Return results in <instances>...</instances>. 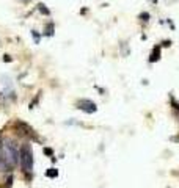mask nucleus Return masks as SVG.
Here are the masks:
<instances>
[{"label": "nucleus", "instance_id": "nucleus-1", "mask_svg": "<svg viewBox=\"0 0 179 188\" xmlns=\"http://www.w3.org/2000/svg\"><path fill=\"white\" fill-rule=\"evenodd\" d=\"M2 161L6 169H13L19 161V152L14 143H5L2 147Z\"/></svg>", "mask_w": 179, "mask_h": 188}, {"label": "nucleus", "instance_id": "nucleus-2", "mask_svg": "<svg viewBox=\"0 0 179 188\" xmlns=\"http://www.w3.org/2000/svg\"><path fill=\"white\" fill-rule=\"evenodd\" d=\"M19 161H20V166H22V171L24 173H32L33 171V152L28 146H24L19 152Z\"/></svg>", "mask_w": 179, "mask_h": 188}, {"label": "nucleus", "instance_id": "nucleus-3", "mask_svg": "<svg viewBox=\"0 0 179 188\" xmlns=\"http://www.w3.org/2000/svg\"><path fill=\"white\" fill-rule=\"evenodd\" d=\"M77 108H79V110H82V111H85V113H90V115L98 110L96 103H94L93 100H90V99L79 100V102H77Z\"/></svg>", "mask_w": 179, "mask_h": 188}, {"label": "nucleus", "instance_id": "nucleus-4", "mask_svg": "<svg viewBox=\"0 0 179 188\" xmlns=\"http://www.w3.org/2000/svg\"><path fill=\"white\" fill-rule=\"evenodd\" d=\"M160 58V49H159V45H156L152 50V53H151V58H149V61L154 63V61H157Z\"/></svg>", "mask_w": 179, "mask_h": 188}, {"label": "nucleus", "instance_id": "nucleus-5", "mask_svg": "<svg viewBox=\"0 0 179 188\" xmlns=\"http://www.w3.org/2000/svg\"><path fill=\"white\" fill-rule=\"evenodd\" d=\"M46 177H49V179L58 177V169H57V168H49V169H46Z\"/></svg>", "mask_w": 179, "mask_h": 188}, {"label": "nucleus", "instance_id": "nucleus-6", "mask_svg": "<svg viewBox=\"0 0 179 188\" xmlns=\"http://www.w3.org/2000/svg\"><path fill=\"white\" fill-rule=\"evenodd\" d=\"M44 33H46V35H47V36H52V35H53V24H49Z\"/></svg>", "mask_w": 179, "mask_h": 188}, {"label": "nucleus", "instance_id": "nucleus-7", "mask_svg": "<svg viewBox=\"0 0 179 188\" xmlns=\"http://www.w3.org/2000/svg\"><path fill=\"white\" fill-rule=\"evenodd\" d=\"M44 154H46V155H49V157H53V150L51 147H44Z\"/></svg>", "mask_w": 179, "mask_h": 188}, {"label": "nucleus", "instance_id": "nucleus-8", "mask_svg": "<svg viewBox=\"0 0 179 188\" xmlns=\"http://www.w3.org/2000/svg\"><path fill=\"white\" fill-rule=\"evenodd\" d=\"M39 10H41L43 14H49V10H47V8H44V5H39Z\"/></svg>", "mask_w": 179, "mask_h": 188}, {"label": "nucleus", "instance_id": "nucleus-9", "mask_svg": "<svg viewBox=\"0 0 179 188\" xmlns=\"http://www.w3.org/2000/svg\"><path fill=\"white\" fill-rule=\"evenodd\" d=\"M141 17H143V20H148V17H149V14H148V13H146V14H145V13H143V14H141Z\"/></svg>", "mask_w": 179, "mask_h": 188}, {"label": "nucleus", "instance_id": "nucleus-10", "mask_svg": "<svg viewBox=\"0 0 179 188\" xmlns=\"http://www.w3.org/2000/svg\"><path fill=\"white\" fill-rule=\"evenodd\" d=\"M3 61H11V57L10 55H5V57H3Z\"/></svg>", "mask_w": 179, "mask_h": 188}, {"label": "nucleus", "instance_id": "nucleus-11", "mask_svg": "<svg viewBox=\"0 0 179 188\" xmlns=\"http://www.w3.org/2000/svg\"><path fill=\"white\" fill-rule=\"evenodd\" d=\"M20 2H24V3H28V2H30V0H20Z\"/></svg>", "mask_w": 179, "mask_h": 188}]
</instances>
